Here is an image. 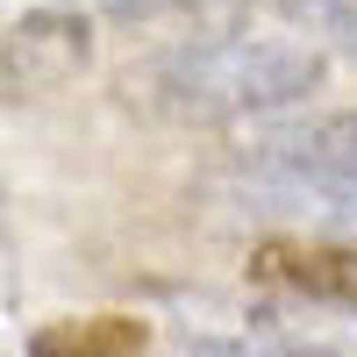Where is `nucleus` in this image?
Instances as JSON below:
<instances>
[{"instance_id":"nucleus-8","label":"nucleus","mask_w":357,"mask_h":357,"mask_svg":"<svg viewBox=\"0 0 357 357\" xmlns=\"http://www.w3.org/2000/svg\"><path fill=\"white\" fill-rule=\"evenodd\" d=\"M100 8H107V15H122V8H136V0H100Z\"/></svg>"},{"instance_id":"nucleus-2","label":"nucleus","mask_w":357,"mask_h":357,"mask_svg":"<svg viewBox=\"0 0 357 357\" xmlns=\"http://www.w3.org/2000/svg\"><path fill=\"white\" fill-rule=\"evenodd\" d=\"M250 172L279 178L286 193H314L329 215H357V107L314 114L250 151Z\"/></svg>"},{"instance_id":"nucleus-7","label":"nucleus","mask_w":357,"mask_h":357,"mask_svg":"<svg viewBox=\"0 0 357 357\" xmlns=\"http://www.w3.org/2000/svg\"><path fill=\"white\" fill-rule=\"evenodd\" d=\"M186 357H329L307 343H272V336H193Z\"/></svg>"},{"instance_id":"nucleus-1","label":"nucleus","mask_w":357,"mask_h":357,"mask_svg":"<svg viewBox=\"0 0 357 357\" xmlns=\"http://www.w3.org/2000/svg\"><path fill=\"white\" fill-rule=\"evenodd\" d=\"M329 57L301 36H186L122 79V100L158 114L178 129H222V122H250V114H279L293 100L321 93Z\"/></svg>"},{"instance_id":"nucleus-4","label":"nucleus","mask_w":357,"mask_h":357,"mask_svg":"<svg viewBox=\"0 0 357 357\" xmlns=\"http://www.w3.org/2000/svg\"><path fill=\"white\" fill-rule=\"evenodd\" d=\"M257 272L272 286H293L307 301H329V307L357 314V250H343V243H264Z\"/></svg>"},{"instance_id":"nucleus-3","label":"nucleus","mask_w":357,"mask_h":357,"mask_svg":"<svg viewBox=\"0 0 357 357\" xmlns=\"http://www.w3.org/2000/svg\"><path fill=\"white\" fill-rule=\"evenodd\" d=\"M93 57V29L65 8L22 15L8 36H0V93L8 100H43L57 86H72Z\"/></svg>"},{"instance_id":"nucleus-5","label":"nucleus","mask_w":357,"mask_h":357,"mask_svg":"<svg viewBox=\"0 0 357 357\" xmlns=\"http://www.w3.org/2000/svg\"><path fill=\"white\" fill-rule=\"evenodd\" d=\"M151 350V321L136 314H65L29 336V357H143Z\"/></svg>"},{"instance_id":"nucleus-6","label":"nucleus","mask_w":357,"mask_h":357,"mask_svg":"<svg viewBox=\"0 0 357 357\" xmlns=\"http://www.w3.org/2000/svg\"><path fill=\"white\" fill-rule=\"evenodd\" d=\"M250 15L286 22L293 36L314 43L321 57H329V50L357 57V0H250Z\"/></svg>"}]
</instances>
